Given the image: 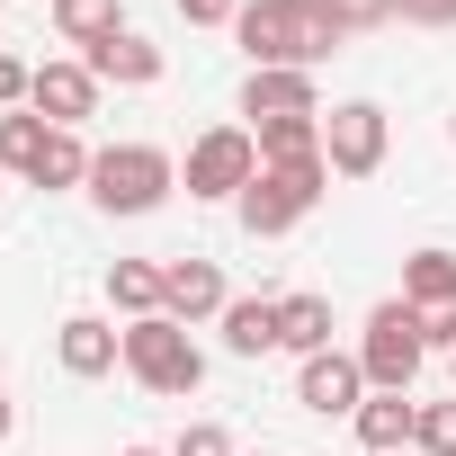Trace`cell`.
<instances>
[{"mask_svg":"<svg viewBox=\"0 0 456 456\" xmlns=\"http://www.w3.org/2000/svg\"><path fill=\"white\" fill-rule=\"evenodd\" d=\"M126 376L143 394H197L206 385V349L188 340V322L143 314V322H126Z\"/></svg>","mask_w":456,"mask_h":456,"instance_id":"6da1fadb","label":"cell"},{"mask_svg":"<svg viewBox=\"0 0 456 456\" xmlns=\"http://www.w3.org/2000/svg\"><path fill=\"white\" fill-rule=\"evenodd\" d=\"M322 188H331V161H278V170H260V179L242 188V233H251V242L296 233V224L322 206Z\"/></svg>","mask_w":456,"mask_h":456,"instance_id":"7a4b0ae2","label":"cell"},{"mask_svg":"<svg viewBox=\"0 0 456 456\" xmlns=\"http://www.w3.org/2000/svg\"><path fill=\"white\" fill-rule=\"evenodd\" d=\"M170 188H179V170L161 143H108L90 161V206H108V215H152Z\"/></svg>","mask_w":456,"mask_h":456,"instance_id":"3957f363","label":"cell"},{"mask_svg":"<svg viewBox=\"0 0 456 456\" xmlns=\"http://www.w3.org/2000/svg\"><path fill=\"white\" fill-rule=\"evenodd\" d=\"M420 358H429V340H420V314H411L403 296H394V305H376V314H367V340H358V367H367V385H376V394H411Z\"/></svg>","mask_w":456,"mask_h":456,"instance_id":"277c9868","label":"cell"},{"mask_svg":"<svg viewBox=\"0 0 456 456\" xmlns=\"http://www.w3.org/2000/svg\"><path fill=\"white\" fill-rule=\"evenodd\" d=\"M260 179V143L242 126H206L188 143V197H242Z\"/></svg>","mask_w":456,"mask_h":456,"instance_id":"5b68a950","label":"cell"},{"mask_svg":"<svg viewBox=\"0 0 456 456\" xmlns=\"http://www.w3.org/2000/svg\"><path fill=\"white\" fill-rule=\"evenodd\" d=\"M322 161H331L340 179H367V170L385 161V108H376V99H340V108L322 117Z\"/></svg>","mask_w":456,"mask_h":456,"instance_id":"8992f818","label":"cell"},{"mask_svg":"<svg viewBox=\"0 0 456 456\" xmlns=\"http://www.w3.org/2000/svg\"><path fill=\"white\" fill-rule=\"evenodd\" d=\"M28 108H37L45 126H81V117H99V72H90V63H37Z\"/></svg>","mask_w":456,"mask_h":456,"instance_id":"52a82bcc","label":"cell"},{"mask_svg":"<svg viewBox=\"0 0 456 456\" xmlns=\"http://www.w3.org/2000/svg\"><path fill=\"white\" fill-rule=\"evenodd\" d=\"M296 403H305V411H322V420H331V411H349V420H358V403H367V367H358V358H340V349H322V358H305Z\"/></svg>","mask_w":456,"mask_h":456,"instance_id":"ba28073f","label":"cell"},{"mask_svg":"<svg viewBox=\"0 0 456 456\" xmlns=\"http://www.w3.org/2000/svg\"><path fill=\"white\" fill-rule=\"evenodd\" d=\"M233 296H224V269L215 260H170L161 269V314L170 322H206V314H224Z\"/></svg>","mask_w":456,"mask_h":456,"instance_id":"9c48e42d","label":"cell"},{"mask_svg":"<svg viewBox=\"0 0 456 456\" xmlns=\"http://www.w3.org/2000/svg\"><path fill=\"white\" fill-rule=\"evenodd\" d=\"M242 117L251 126H269V117H322V90H314V72H251L242 81Z\"/></svg>","mask_w":456,"mask_h":456,"instance_id":"30bf717a","label":"cell"},{"mask_svg":"<svg viewBox=\"0 0 456 456\" xmlns=\"http://www.w3.org/2000/svg\"><path fill=\"white\" fill-rule=\"evenodd\" d=\"M81 63H90L99 81H126V90H152V81H161V45H143L134 28H117V37H99V45H90Z\"/></svg>","mask_w":456,"mask_h":456,"instance_id":"8fae6325","label":"cell"},{"mask_svg":"<svg viewBox=\"0 0 456 456\" xmlns=\"http://www.w3.org/2000/svg\"><path fill=\"white\" fill-rule=\"evenodd\" d=\"M411 420H420L411 394H367V403H358V447H367V456H403V447H411Z\"/></svg>","mask_w":456,"mask_h":456,"instance_id":"7c38bea8","label":"cell"},{"mask_svg":"<svg viewBox=\"0 0 456 456\" xmlns=\"http://www.w3.org/2000/svg\"><path fill=\"white\" fill-rule=\"evenodd\" d=\"M54 349H63V367H72V376H108V367L126 358V331H108L99 314H72Z\"/></svg>","mask_w":456,"mask_h":456,"instance_id":"4fadbf2b","label":"cell"},{"mask_svg":"<svg viewBox=\"0 0 456 456\" xmlns=\"http://www.w3.org/2000/svg\"><path fill=\"white\" fill-rule=\"evenodd\" d=\"M403 305L411 314H456V251H411L403 260Z\"/></svg>","mask_w":456,"mask_h":456,"instance_id":"5bb4252c","label":"cell"},{"mask_svg":"<svg viewBox=\"0 0 456 456\" xmlns=\"http://www.w3.org/2000/svg\"><path fill=\"white\" fill-rule=\"evenodd\" d=\"M224 349L233 358H269L278 349V296H233L224 305Z\"/></svg>","mask_w":456,"mask_h":456,"instance_id":"9a60e30c","label":"cell"},{"mask_svg":"<svg viewBox=\"0 0 456 456\" xmlns=\"http://www.w3.org/2000/svg\"><path fill=\"white\" fill-rule=\"evenodd\" d=\"M278 349L322 358L331 349V296H278Z\"/></svg>","mask_w":456,"mask_h":456,"instance_id":"2e32d148","label":"cell"},{"mask_svg":"<svg viewBox=\"0 0 456 456\" xmlns=\"http://www.w3.org/2000/svg\"><path fill=\"white\" fill-rule=\"evenodd\" d=\"M251 143H260V170H278V161H322V117H269V126H251Z\"/></svg>","mask_w":456,"mask_h":456,"instance_id":"e0dca14e","label":"cell"},{"mask_svg":"<svg viewBox=\"0 0 456 456\" xmlns=\"http://www.w3.org/2000/svg\"><path fill=\"white\" fill-rule=\"evenodd\" d=\"M90 143H81V126H54L45 134V161H37V188H90Z\"/></svg>","mask_w":456,"mask_h":456,"instance_id":"ac0fdd59","label":"cell"},{"mask_svg":"<svg viewBox=\"0 0 456 456\" xmlns=\"http://www.w3.org/2000/svg\"><path fill=\"white\" fill-rule=\"evenodd\" d=\"M45 134H54V126H45L37 108H10V117H0V170H28V179H37V161H45Z\"/></svg>","mask_w":456,"mask_h":456,"instance_id":"d6986e66","label":"cell"},{"mask_svg":"<svg viewBox=\"0 0 456 456\" xmlns=\"http://www.w3.org/2000/svg\"><path fill=\"white\" fill-rule=\"evenodd\" d=\"M108 305L134 314V322L161 314V269H152V260H117V269H108Z\"/></svg>","mask_w":456,"mask_h":456,"instance_id":"ffe728a7","label":"cell"},{"mask_svg":"<svg viewBox=\"0 0 456 456\" xmlns=\"http://www.w3.org/2000/svg\"><path fill=\"white\" fill-rule=\"evenodd\" d=\"M54 28L90 54L99 37H117V28H126V10H117V0H54Z\"/></svg>","mask_w":456,"mask_h":456,"instance_id":"44dd1931","label":"cell"},{"mask_svg":"<svg viewBox=\"0 0 456 456\" xmlns=\"http://www.w3.org/2000/svg\"><path fill=\"white\" fill-rule=\"evenodd\" d=\"M411 447H420V456H456V403H420Z\"/></svg>","mask_w":456,"mask_h":456,"instance_id":"7402d4cb","label":"cell"},{"mask_svg":"<svg viewBox=\"0 0 456 456\" xmlns=\"http://www.w3.org/2000/svg\"><path fill=\"white\" fill-rule=\"evenodd\" d=\"M170 456H233V438H224V429H215V420H188V429H179V447H170Z\"/></svg>","mask_w":456,"mask_h":456,"instance_id":"603a6c76","label":"cell"},{"mask_svg":"<svg viewBox=\"0 0 456 456\" xmlns=\"http://www.w3.org/2000/svg\"><path fill=\"white\" fill-rule=\"evenodd\" d=\"M179 19H188V28H233L242 0H179Z\"/></svg>","mask_w":456,"mask_h":456,"instance_id":"cb8c5ba5","label":"cell"},{"mask_svg":"<svg viewBox=\"0 0 456 456\" xmlns=\"http://www.w3.org/2000/svg\"><path fill=\"white\" fill-rule=\"evenodd\" d=\"M28 81H37V72H28L19 54H0V117H10V108H28Z\"/></svg>","mask_w":456,"mask_h":456,"instance_id":"d4e9b609","label":"cell"},{"mask_svg":"<svg viewBox=\"0 0 456 456\" xmlns=\"http://www.w3.org/2000/svg\"><path fill=\"white\" fill-rule=\"evenodd\" d=\"M394 19H411V28H456V0H394Z\"/></svg>","mask_w":456,"mask_h":456,"instance_id":"484cf974","label":"cell"},{"mask_svg":"<svg viewBox=\"0 0 456 456\" xmlns=\"http://www.w3.org/2000/svg\"><path fill=\"white\" fill-rule=\"evenodd\" d=\"M331 10H340V19H349V37H358V28H376V19H394V0H331Z\"/></svg>","mask_w":456,"mask_h":456,"instance_id":"4316f807","label":"cell"},{"mask_svg":"<svg viewBox=\"0 0 456 456\" xmlns=\"http://www.w3.org/2000/svg\"><path fill=\"white\" fill-rule=\"evenodd\" d=\"M126 456H170V447H126Z\"/></svg>","mask_w":456,"mask_h":456,"instance_id":"83f0119b","label":"cell"},{"mask_svg":"<svg viewBox=\"0 0 456 456\" xmlns=\"http://www.w3.org/2000/svg\"><path fill=\"white\" fill-rule=\"evenodd\" d=\"M0 438H10V403H0Z\"/></svg>","mask_w":456,"mask_h":456,"instance_id":"f1b7e54d","label":"cell"},{"mask_svg":"<svg viewBox=\"0 0 456 456\" xmlns=\"http://www.w3.org/2000/svg\"><path fill=\"white\" fill-rule=\"evenodd\" d=\"M447 358H456V349H447Z\"/></svg>","mask_w":456,"mask_h":456,"instance_id":"f546056e","label":"cell"}]
</instances>
